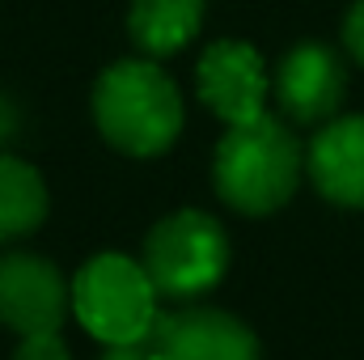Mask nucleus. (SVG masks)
<instances>
[{
	"mask_svg": "<svg viewBox=\"0 0 364 360\" xmlns=\"http://www.w3.org/2000/svg\"><path fill=\"white\" fill-rule=\"evenodd\" d=\"M275 97L292 123H322L343 102V64L322 43H301L279 60Z\"/></svg>",
	"mask_w": 364,
	"mask_h": 360,
	"instance_id": "6e6552de",
	"label": "nucleus"
},
{
	"mask_svg": "<svg viewBox=\"0 0 364 360\" xmlns=\"http://www.w3.org/2000/svg\"><path fill=\"white\" fill-rule=\"evenodd\" d=\"M296 179H301V149L292 132L272 115L229 127V136L216 149V191L237 212L250 216L275 212L296 191Z\"/></svg>",
	"mask_w": 364,
	"mask_h": 360,
	"instance_id": "f03ea898",
	"label": "nucleus"
},
{
	"mask_svg": "<svg viewBox=\"0 0 364 360\" xmlns=\"http://www.w3.org/2000/svg\"><path fill=\"white\" fill-rule=\"evenodd\" d=\"M13 127H17V115H13V106L0 97V140H9V136H13Z\"/></svg>",
	"mask_w": 364,
	"mask_h": 360,
	"instance_id": "2eb2a0df",
	"label": "nucleus"
},
{
	"mask_svg": "<svg viewBox=\"0 0 364 360\" xmlns=\"http://www.w3.org/2000/svg\"><path fill=\"white\" fill-rule=\"evenodd\" d=\"M203 26V0H132L127 30L140 51L170 55L182 51Z\"/></svg>",
	"mask_w": 364,
	"mask_h": 360,
	"instance_id": "9d476101",
	"label": "nucleus"
},
{
	"mask_svg": "<svg viewBox=\"0 0 364 360\" xmlns=\"http://www.w3.org/2000/svg\"><path fill=\"white\" fill-rule=\"evenodd\" d=\"M343 43H348V51L364 64V0L352 4V13H348V21H343Z\"/></svg>",
	"mask_w": 364,
	"mask_h": 360,
	"instance_id": "ddd939ff",
	"label": "nucleus"
},
{
	"mask_svg": "<svg viewBox=\"0 0 364 360\" xmlns=\"http://www.w3.org/2000/svg\"><path fill=\"white\" fill-rule=\"evenodd\" d=\"M153 360H259L255 335L220 309L157 314L149 327Z\"/></svg>",
	"mask_w": 364,
	"mask_h": 360,
	"instance_id": "39448f33",
	"label": "nucleus"
},
{
	"mask_svg": "<svg viewBox=\"0 0 364 360\" xmlns=\"http://www.w3.org/2000/svg\"><path fill=\"white\" fill-rule=\"evenodd\" d=\"M13 360H73L64 339L55 331H43V335H21V348Z\"/></svg>",
	"mask_w": 364,
	"mask_h": 360,
	"instance_id": "f8f14e48",
	"label": "nucleus"
},
{
	"mask_svg": "<svg viewBox=\"0 0 364 360\" xmlns=\"http://www.w3.org/2000/svg\"><path fill=\"white\" fill-rule=\"evenodd\" d=\"M73 305L85 331H93L102 344H127L149 335L157 318V288L149 271L136 268L132 259L97 255L73 284Z\"/></svg>",
	"mask_w": 364,
	"mask_h": 360,
	"instance_id": "7ed1b4c3",
	"label": "nucleus"
},
{
	"mask_svg": "<svg viewBox=\"0 0 364 360\" xmlns=\"http://www.w3.org/2000/svg\"><path fill=\"white\" fill-rule=\"evenodd\" d=\"M199 97L229 123H250L267 102V73L250 43H216L199 60Z\"/></svg>",
	"mask_w": 364,
	"mask_h": 360,
	"instance_id": "423d86ee",
	"label": "nucleus"
},
{
	"mask_svg": "<svg viewBox=\"0 0 364 360\" xmlns=\"http://www.w3.org/2000/svg\"><path fill=\"white\" fill-rule=\"evenodd\" d=\"M102 360H153V344H149V335L127 339V344H106Z\"/></svg>",
	"mask_w": 364,
	"mask_h": 360,
	"instance_id": "4468645a",
	"label": "nucleus"
},
{
	"mask_svg": "<svg viewBox=\"0 0 364 360\" xmlns=\"http://www.w3.org/2000/svg\"><path fill=\"white\" fill-rule=\"evenodd\" d=\"M229 268V238L208 212H174L144 242V271L166 297H199Z\"/></svg>",
	"mask_w": 364,
	"mask_h": 360,
	"instance_id": "20e7f679",
	"label": "nucleus"
},
{
	"mask_svg": "<svg viewBox=\"0 0 364 360\" xmlns=\"http://www.w3.org/2000/svg\"><path fill=\"white\" fill-rule=\"evenodd\" d=\"M0 322L17 335L60 331L64 322V280L47 259L4 255L0 259Z\"/></svg>",
	"mask_w": 364,
	"mask_h": 360,
	"instance_id": "0eeeda50",
	"label": "nucleus"
},
{
	"mask_svg": "<svg viewBox=\"0 0 364 360\" xmlns=\"http://www.w3.org/2000/svg\"><path fill=\"white\" fill-rule=\"evenodd\" d=\"M309 179L343 208H364V115L326 123L309 144Z\"/></svg>",
	"mask_w": 364,
	"mask_h": 360,
	"instance_id": "1a4fd4ad",
	"label": "nucleus"
},
{
	"mask_svg": "<svg viewBox=\"0 0 364 360\" xmlns=\"http://www.w3.org/2000/svg\"><path fill=\"white\" fill-rule=\"evenodd\" d=\"M43 216H47L43 179L17 157H0V242L38 229Z\"/></svg>",
	"mask_w": 364,
	"mask_h": 360,
	"instance_id": "9b49d317",
	"label": "nucleus"
},
{
	"mask_svg": "<svg viewBox=\"0 0 364 360\" xmlns=\"http://www.w3.org/2000/svg\"><path fill=\"white\" fill-rule=\"evenodd\" d=\"M93 115H97L102 136L132 157L166 153L182 132L178 90L149 60H123L106 68L93 90Z\"/></svg>",
	"mask_w": 364,
	"mask_h": 360,
	"instance_id": "f257e3e1",
	"label": "nucleus"
}]
</instances>
